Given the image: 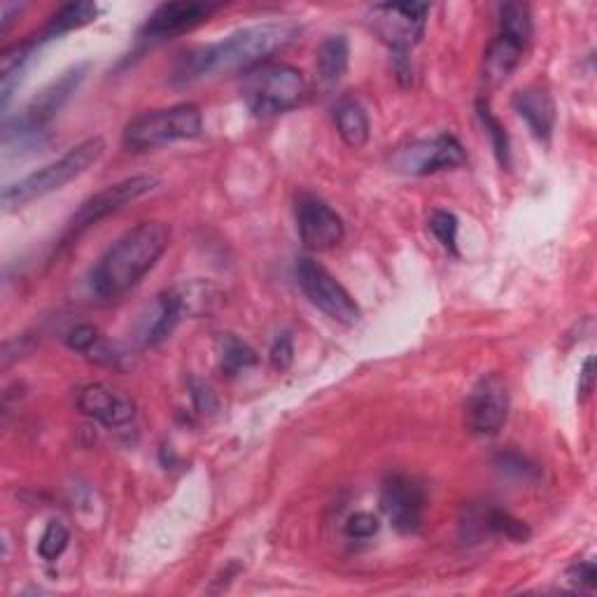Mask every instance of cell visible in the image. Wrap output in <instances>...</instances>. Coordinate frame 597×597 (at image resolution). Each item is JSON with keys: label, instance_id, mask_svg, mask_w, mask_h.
I'll list each match as a JSON object with an SVG mask.
<instances>
[{"label": "cell", "instance_id": "23", "mask_svg": "<svg viewBox=\"0 0 597 597\" xmlns=\"http://www.w3.org/2000/svg\"><path fill=\"white\" fill-rule=\"evenodd\" d=\"M500 33L506 38H514L523 45L533 38V14L530 8L523 3H506L500 8Z\"/></svg>", "mask_w": 597, "mask_h": 597}, {"label": "cell", "instance_id": "5", "mask_svg": "<svg viewBox=\"0 0 597 597\" xmlns=\"http://www.w3.org/2000/svg\"><path fill=\"white\" fill-rule=\"evenodd\" d=\"M201 131V110L192 104H178L133 117L124 129L122 143L129 152H150L180 141L199 139Z\"/></svg>", "mask_w": 597, "mask_h": 597}, {"label": "cell", "instance_id": "3", "mask_svg": "<svg viewBox=\"0 0 597 597\" xmlns=\"http://www.w3.org/2000/svg\"><path fill=\"white\" fill-rule=\"evenodd\" d=\"M104 152H106V141L100 139V135H96V139L82 141L73 150H68L61 159L43 166L40 170H36V174L22 178L20 182L10 184L3 192V206L8 211L22 208L31 201L63 190L68 182H73L82 174H87V170L100 157H104Z\"/></svg>", "mask_w": 597, "mask_h": 597}, {"label": "cell", "instance_id": "7", "mask_svg": "<svg viewBox=\"0 0 597 597\" xmlns=\"http://www.w3.org/2000/svg\"><path fill=\"white\" fill-rule=\"evenodd\" d=\"M89 63H77L71 71H65L59 80H55L47 87L31 100V104L24 108V112L16 117V129L8 131V135H16V139L33 141L36 135L45 133L49 122L61 112V108L71 100V96L77 92L80 84L87 77Z\"/></svg>", "mask_w": 597, "mask_h": 597}, {"label": "cell", "instance_id": "17", "mask_svg": "<svg viewBox=\"0 0 597 597\" xmlns=\"http://www.w3.org/2000/svg\"><path fill=\"white\" fill-rule=\"evenodd\" d=\"M182 318H184V309H182V301L176 292V287L159 295L155 306H152V313L147 315L145 325L141 330L143 346H159L162 341H166L170 334L176 332Z\"/></svg>", "mask_w": 597, "mask_h": 597}, {"label": "cell", "instance_id": "25", "mask_svg": "<svg viewBox=\"0 0 597 597\" xmlns=\"http://www.w3.org/2000/svg\"><path fill=\"white\" fill-rule=\"evenodd\" d=\"M476 112H479L481 124H483V129L488 133L490 145L494 150V157H498V162H500L502 168H509L511 166V145H509L506 129L502 127L500 119L492 115V110H490V106L486 104V100H479V104H476Z\"/></svg>", "mask_w": 597, "mask_h": 597}, {"label": "cell", "instance_id": "9", "mask_svg": "<svg viewBox=\"0 0 597 597\" xmlns=\"http://www.w3.org/2000/svg\"><path fill=\"white\" fill-rule=\"evenodd\" d=\"M157 184H159V178L155 176H133L96 192L94 196H89L82 203L77 213L71 217V222H68V238L80 236L82 231L98 225L100 219H106L108 215L127 208L129 203L150 194Z\"/></svg>", "mask_w": 597, "mask_h": 597}, {"label": "cell", "instance_id": "33", "mask_svg": "<svg viewBox=\"0 0 597 597\" xmlns=\"http://www.w3.org/2000/svg\"><path fill=\"white\" fill-rule=\"evenodd\" d=\"M192 399H194V404H196V408L201 414H211L217 408L213 390L208 385H203V383H192Z\"/></svg>", "mask_w": 597, "mask_h": 597}, {"label": "cell", "instance_id": "12", "mask_svg": "<svg viewBox=\"0 0 597 597\" xmlns=\"http://www.w3.org/2000/svg\"><path fill=\"white\" fill-rule=\"evenodd\" d=\"M509 387L498 373H488L474 385L467 399V425L474 434H498L509 418Z\"/></svg>", "mask_w": 597, "mask_h": 597}, {"label": "cell", "instance_id": "6", "mask_svg": "<svg viewBox=\"0 0 597 597\" xmlns=\"http://www.w3.org/2000/svg\"><path fill=\"white\" fill-rule=\"evenodd\" d=\"M297 283L301 287V292L309 297V301L315 306L318 311L325 313L327 318H332L338 325L353 327L360 322L362 311L357 301L353 299V295L348 289L341 285L332 273L318 264L311 258H301L297 262Z\"/></svg>", "mask_w": 597, "mask_h": 597}, {"label": "cell", "instance_id": "16", "mask_svg": "<svg viewBox=\"0 0 597 597\" xmlns=\"http://www.w3.org/2000/svg\"><path fill=\"white\" fill-rule=\"evenodd\" d=\"M514 110L525 119L533 135L541 143H549L556 129V104L551 94L541 87H525L514 96Z\"/></svg>", "mask_w": 597, "mask_h": 597}, {"label": "cell", "instance_id": "10", "mask_svg": "<svg viewBox=\"0 0 597 597\" xmlns=\"http://www.w3.org/2000/svg\"><path fill=\"white\" fill-rule=\"evenodd\" d=\"M465 162L467 155L463 145L449 133L406 145L397 150L395 157H392V166L406 176H432L439 174V170H453L457 166H463Z\"/></svg>", "mask_w": 597, "mask_h": 597}, {"label": "cell", "instance_id": "15", "mask_svg": "<svg viewBox=\"0 0 597 597\" xmlns=\"http://www.w3.org/2000/svg\"><path fill=\"white\" fill-rule=\"evenodd\" d=\"M77 408L87 418L106 425V428H124L135 418V402L131 395L108 383H92L82 387L77 395Z\"/></svg>", "mask_w": 597, "mask_h": 597}, {"label": "cell", "instance_id": "32", "mask_svg": "<svg viewBox=\"0 0 597 597\" xmlns=\"http://www.w3.org/2000/svg\"><path fill=\"white\" fill-rule=\"evenodd\" d=\"M570 582L574 586H584V588H595L597 584V570L593 562H578V565H574L570 570Z\"/></svg>", "mask_w": 597, "mask_h": 597}, {"label": "cell", "instance_id": "2", "mask_svg": "<svg viewBox=\"0 0 597 597\" xmlns=\"http://www.w3.org/2000/svg\"><path fill=\"white\" fill-rule=\"evenodd\" d=\"M170 241L164 222H141L112 243L96 262L89 276L92 292L100 299H115L155 268Z\"/></svg>", "mask_w": 597, "mask_h": 597}, {"label": "cell", "instance_id": "8", "mask_svg": "<svg viewBox=\"0 0 597 597\" xmlns=\"http://www.w3.org/2000/svg\"><path fill=\"white\" fill-rule=\"evenodd\" d=\"M428 3H383L369 10L371 31L402 57L416 47L428 26Z\"/></svg>", "mask_w": 597, "mask_h": 597}, {"label": "cell", "instance_id": "26", "mask_svg": "<svg viewBox=\"0 0 597 597\" xmlns=\"http://www.w3.org/2000/svg\"><path fill=\"white\" fill-rule=\"evenodd\" d=\"M68 541H71V533H68V527L61 521H49L40 541H38V553L43 560L52 562V560L61 558Z\"/></svg>", "mask_w": 597, "mask_h": 597}, {"label": "cell", "instance_id": "34", "mask_svg": "<svg viewBox=\"0 0 597 597\" xmlns=\"http://www.w3.org/2000/svg\"><path fill=\"white\" fill-rule=\"evenodd\" d=\"M593 383H595V360L588 357L582 367V373H578V399H588L593 392Z\"/></svg>", "mask_w": 597, "mask_h": 597}, {"label": "cell", "instance_id": "20", "mask_svg": "<svg viewBox=\"0 0 597 597\" xmlns=\"http://www.w3.org/2000/svg\"><path fill=\"white\" fill-rule=\"evenodd\" d=\"M98 16V5L96 3H68L63 5L52 20L45 24V28L40 31V36L33 38V43H45V40H57L65 33L77 31L82 26H87L92 22H96Z\"/></svg>", "mask_w": 597, "mask_h": 597}, {"label": "cell", "instance_id": "24", "mask_svg": "<svg viewBox=\"0 0 597 597\" xmlns=\"http://www.w3.org/2000/svg\"><path fill=\"white\" fill-rule=\"evenodd\" d=\"M481 530H488L492 535L506 537L511 541H527L530 539V527L516 516H511L509 511L502 509H488L481 514Z\"/></svg>", "mask_w": 597, "mask_h": 597}, {"label": "cell", "instance_id": "35", "mask_svg": "<svg viewBox=\"0 0 597 597\" xmlns=\"http://www.w3.org/2000/svg\"><path fill=\"white\" fill-rule=\"evenodd\" d=\"M20 12H22V5H10V3L3 5V10H0V33L10 31L14 16H20Z\"/></svg>", "mask_w": 597, "mask_h": 597}, {"label": "cell", "instance_id": "11", "mask_svg": "<svg viewBox=\"0 0 597 597\" xmlns=\"http://www.w3.org/2000/svg\"><path fill=\"white\" fill-rule=\"evenodd\" d=\"M297 229L301 236V243L313 252H325L341 246L346 236V227L341 215L315 194L303 192L297 196L295 203Z\"/></svg>", "mask_w": 597, "mask_h": 597}, {"label": "cell", "instance_id": "30", "mask_svg": "<svg viewBox=\"0 0 597 597\" xmlns=\"http://www.w3.org/2000/svg\"><path fill=\"white\" fill-rule=\"evenodd\" d=\"M65 344L77 353H89L98 344V330L94 325H77L68 332Z\"/></svg>", "mask_w": 597, "mask_h": 597}, {"label": "cell", "instance_id": "21", "mask_svg": "<svg viewBox=\"0 0 597 597\" xmlns=\"http://www.w3.org/2000/svg\"><path fill=\"white\" fill-rule=\"evenodd\" d=\"M348 63H350V45L348 38L341 36H330L325 43L318 49V73L322 82L336 84L341 77L348 73Z\"/></svg>", "mask_w": 597, "mask_h": 597}, {"label": "cell", "instance_id": "19", "mask_svg": "<svg viewBox=\"0 0 597 597\" xmlns=\"http://www.w3.org/2000/svg\"><path fill=\"white\" fill-rule=\"evenodd\" d=\"M334 122H336L341 141H344L350 150H362L369 143V135H371L369 115L360 104H357V100L353 98L341 100L334 110Z\"/></svg>", "mask_w": 597, "mask_h": 597}, {"label": "cell", "instance_id": "22", "mask_svg": "<svg viewBox=\"0 0 597 597\" xmlns=\"http://www.w3.org/2000/svg\"><path fill=\"white\" fill-rule=\"evenodd\" d=\"M217 355H219V369L227 377H236L250 367L258 365V353H254L243 338L234 334H222L217 338Z\"/></svg>", "mask_w": 597, "mask_h": 597}, {"label": "cell", "instance_id": "13", "mask_svg": "<svg viewBox=\"0 0 597 597\" xmlns=\"http://www.w3.org/2000/svg\"><path fill=\"white\" fill-rule=\"evenodd\" d=\"M381 509L397 533L411 535L422 525L425 488L406 474H392L381 490Z\"/></svg>", "mask_w": 597, "mask_h": 597}, {"label": "cell", "instance_id": "18", "mask_svg": "<svg viewBox=\"0 0 597 597\" xmlns=\"http://www.w3.org/2000/svg\"><path fill=\"white\" fill-rule=\"evenodd\" d=\"M525 47L527 45L514 38H506L502 36V33L490 43L483 59V80L490 84V87H498V84H502L511 73L516 71L518 63L523 61Z\"/></svg>", "mask_w": 597, "mask_h": 597}, {"label": "cell", "instance_id": "4", "mask_svg": "<svg viewBox=\"0 0 597 597\" xmlns=\"http://www.w3.org/2000/svg\"><path fill=\"white\" fill-rule=\"evenodd\" d=\"M241 94L252 115L276 117L295 110L306 98V80L295 65L266 61L243 73Z\"/></svg>", "mask_w": 597, "mask_h": 597}, {"label": "cell", "instance_id": "1", "mask_svg": "<svg viewBox=\"0 0 597 597\" xmlns=\"http://www.w3.org/2000/svg\"><path fill=\"white\" fill-rule=\"evenodd\" d=\"M297 36L299 28L289 22H268L241 28L225 40L187 52L176 65L174 80L178 84H192L222 73L243 75L266 63L287 45H292Z\"/></svg>", "mask_w": 597, "mask_h": 597}, {"label": "cell", "instance_id": "28", "mask_svg": "<svg viewBox=\"0 0 597 597\" xmlns=\"http://www.w3.org/2000/svg\"><path fill=\"white\" fill-rule=\"evenodd\" d=\"M268 360L271 367L276 371H287L295 362V341L289 336V332H280L276 338H273L271 350H268Z\"/></svg>", "mask_w": 597, "mask_h": 597}, {"label": "cell", "instance_id": "27", "mask_svg": "<svg viewBox=\"0 0 597 597\" xmlns=\"http://www.w3.org/2000/svg\"><path fill=\"white\" fill-rule=\"evenodd\" d=\"M457 217L449 211H434L430 215V231L449 252L457 254Z\"/></svg>", "mask_w": 597, "mask_h": 597}, {"label": "cell", "instance_id": "31", "mask_svg": "<svg viewBox=\"0 0 597 597\" xmlns=\"http://www.w3.org/2000/svg\"><path fill=\"white\" fill-rule=\"evenodd\" d=\"M498 467L506 474H516V476H537V467L530 463V459L523 457L521 453L516 451H509V453H502L498 457Z\"/></svg>", "mask_w": 597, "mask_h": 597}, {"label": "cell", "instance_id": "14", "mask_svg": "<svg viewBox=\"0 0 597 597\" xmlns=\"http://www.w3.org/2000/svg\"><path fill=\"white\" fill-rule=\"evenodd\" d=\"M217 10L213 3H164L147 16L139 33L141 45H155L162 40H170L184 31H192L199 24L208 22V16Z\"/></svg>", "mask_w": 597, "mask_h": 597}, {"label": "cell", "instance_id": "29", "mask_svg": "<svg viewBox=\"0 0 597 597\" xmlns=\"http://www.w3.org/2000/svg\"><path fill=\"white\" fill-rule=\"evenodd\" d=\"M379 518L373 514H367V511H360V514H355L348 518L346 523V535L350 539H371L373 535L379 533Z\"/></svg>", "mask_w": 597, "mask_h": 597}]
</instances>
